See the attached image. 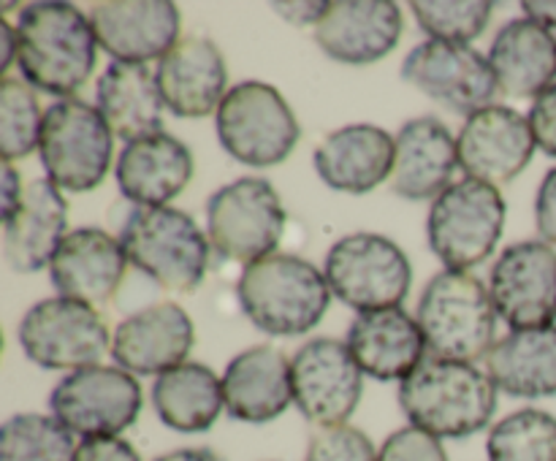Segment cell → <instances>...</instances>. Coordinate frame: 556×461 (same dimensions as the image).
I'll return each mask as SVG.
<instances>
[{
  "instance_id": "8992f818",
  "label": "cell",
  "mask_w": 556,
  "mask_h": 461,
  "mask_svg": "<svg viewBox=\"0 0 556 461\" xmlns=\"http://www.w3.org/2000/svg\"><path fill=\"white\" fill-rule=\"evenodd\" d=\"M114 155V130L81 98H63L43 112L38 157L47 179L65 193H90L106 179Z\"/></svg>"
},
{
  "instance_id": "d4e9b609",
  "label": "cell",
  "mask_w": 556,
  "mask_h": 461,
  "mask_svg": "<svg viewBox=\"0 0 556 461\" xmlns=\"http://www.w3.org/2000/svg\"><path fill=\"white\" fill-rule=\"evenodd\" d=\"M68 233V201L63 190L49 179H36L25 188L14 215L3 222L5 264L20 274H33L49 266Z\"/></svg>"
},
{
  "instance_id": "836d02e7",
  "label": "cell",
  "mask_w": 556,
  "mask_h": 461,
  "mask_svg": "<svg viewBox=\"0 0 556 461\" xmlns=\"http://www.w3.org/2000/svg\"><path fill=\"white\" fill-rule=\"evenodd\" d=\"M43 128V112L38 95L25 79L5 76L0 81V155L5 163L27 157L38 150Z\"/></svg>"
},
{
  "instance_id": "44dd1931",
  "label": "cell",
  "mask_w": 556,
  "mask_h": 461,
  "mask_svg": "<svg viewBox=\"0 0 556 461\" xmlns=\"http://www.w3.org/2000/svg\"><path fill=\"white\" fill-rule=\"evenodd\" d=\"M313 163L326 188L353 195L372 193L394 174L396 139L378 125L353 123L326 136Z\"/></svg>"
},
{
  "instance_id": "6da1fadb",
  "label": "cell",
  "mask_w": 556,
  "mask_h": 461,
  "mask_svg": "<svg viewBox=\"0 0 556 461\" xmlns=\"http://www.w3.org/2000/svg\"><path fill=\"white\" fill-rule=\"evenodd\" d=\"M16 43L22 79L60 101L74 98L96 71L98 38L90 14L71 3L47 0L25 5L16 20Z\"/></svg>"
},
{
  "instance_id": "3957f363",
  "label": "cell",
  "mask_w": 556,
  "mask_h": 461,
  "mask_svg": "<svg viewBox=\"0 0 556 461\" xmlns=\"http://www.w3.org/2000/svg\"><path fill=\"white\" fill-rule=\"evenodd\" d=\"M237 296L250 323L269 336H302L324 320L331 287L324 271L299 255L275 253L244 266Z\"/></svg>"
},
{
  "instance_id": "4dcf8cb0",
  "label": "cell",
  "mask_w": 556,
  "mask_h": 461,
  "mask_svg": "<svg viewBox=\"0 0 556 461\" xmlns=\"http://www.w3.org/2000/svg\"><path fill=\"white\" fill-rule=\"evenodd\" d=\"M152 407L174 432H206L226 407L223 377L199 361L179 363L152 383Z\"/></svg>"
},
{
  "instance_id": "f546056e",
  "label": "cell",
  "mask_w": 556,
  "mask_h": 461,
  "mask_svg": "<svg viewBox=\"0 0 556 461\" xmlns=\"http://www.w3.org/2000/svg\"><path fill=\"white\" fill-rule=\"evenodd\" d=\"M486 374L508 396H556V325L510 331L494 342L486 356Z\"/></svg>"
},
{
  "instance_id": "74e56055",
  "label": "cell",
  "mask_w": 556,
  "mask_h": 461,
  "mask_svg": "<svg viewBox=\"0 0 556 461\" xmlns=\"http://www.w3.org/2000/svg\"><path fill=\"white\" fill-rule=\"evenodd\" d=\"M527 119H530V128L538 146L548 157H556V81L532 101Z\"/></svg>"
},
{
  "instance_id": "30bf717a",
  "label": "cell",
  "mask_w": 556,
  "mask_h": 461,
  "mask_svg": "<svg viewBox=\"0 0 556 461\" xmlns=\"http://www.w3.org/2000/svg\"><path fill=\"white\" fill-rule=\"evenodd\" d=\"M324 277L331 293L362 312L396 309L410 293L413 266L396 242L358 231L342 236L326 255Z\"/></svg>"
},
{
  "instance_id": "603a6c76",
  "label": "cell",
  "mask_w": 556,
  "mask_h": 461,
  "mask_svg": "<svg viewBox=\"0 0 556 461\" xmlns=\"http://www.w3.org/2000/svg\"><path fill=\"white\" fill-rule=\"evenodd\" d=\"M223 396L233 421H275L293 401L291 358L275 345L248 347L228 361L223 374Z\"/></svg>"
},
{
  "instance_id": "5bb4252c",
  "label": "cell",
  "mask_w": 556,
  "mask_h": 461,
  "mask_svg": "<svg viewBox=\"0 0 556 461\" xmlns=\"http://www.w3.org/2000/svg\"><path fill=\"white\" fill-rule=\"evenodd\" d=\"M293 405L313 426L331 428L348 423L356 412L364 388V372L348 342L315 336L291 358Z\"/></svg>"
},
{
  "instance_id": "e0dca14e",
  "label": "cell",
  "mask_w": 556,
  "mask_h": 461,
  "mask_svg": "<svg viewBox=\"0 0 556 461\" xmlns=\"http://www.w3.org/2000/svg\"><path fill=\"white\" fill-rule=\"evenodd\" d=\"M98 47L114 63H161L179 41V9L168 0H112L90 9Z\"/></svg>"
},
{
  "instance_id": "d6986e66",
  "label": "cell",
  "mask_w": 556,
  "mask_h": 461,
  "mask_svg": "<svg viewBox=\"0 0 556 461\" xmlns=\"http://www.w3.org/2000/svg\"><path fill=\"white\" fill-rule=\"evenodd\" d=\"M402 38V11L391 0H334L315 25L326 57L369 65L394 52Z\"/></svg>"
},
{
  "instance_id": "b9f144b4",
  "label": "cell",
  "mask_w": 556,
  "mask_h": 461,
  "mask_svg": "<svg viewBox=\"0 0 556 461\" xmlns=\"http://www.w3.org/2000/svg\"><path fill=\"white\" fill-rule=\"evenodd\" d=\"M521 11L527 14V20L546 27V30L556 27V3H552V0H543V3L541 0H525V3H521Z\"/></svg>"
},
{
  "instance_id": "9c48e42d",
  "label": "cell",
  "mask_w": 556,
  "mask_h": 461,
  "mask_svg": "<svg viewBox=\"0 0 556 461\" xmlns=\"http://www.w3.org/2000/svg\"><path fill=\"white\" fill-rule=\"evenodd\" d=\"M288 215L269 179L242 177L223 184L206 204V233L220 258L253 266L275 255Z\"/></svg>"
},
{
  "instance_id": "cb8c5ba5",
  "label": "cell",
  "mask_w": 556,
  "mask_h": 461,
  "mask_svg": "<svg viewBox=\"0 0 556 461\" xmlns=\"http://www.w3.org/2000/svg\"><path fill=\"white\" fill-rule=\"evenodd\" d=\"M396 139V163L391 190L407 201L438 199L451 188L459 168V146L445 123L434 117L407 119Z\"/></svg>"
},
{
  "instance_id": "2e32d148",
  "label": "cell",
  "mask_w": 556,
  "mask_h": 461,
  "mask_svg": "<svg viewBox=\"0 0 556 461\" xmlns=\"http://www.w3.org/2000/svg\"><path fill=\"white\" fill-rule=\"evenodd\" d=\"M456 146L467 179L500 188L530 166L538 141L525 114L497 103L467 117Z\"/></svg>"
},
{
  "instance_id": "484cf974",
  "label": "cell",
  "mask_w": 556,
  "mask_h": 461,
  "mask_svg": "<svg viewBox=\"0 0 556 461\" xmlns=\"http://www.w3.org/2000/svg\"><path fill=\"white\" fill-rule=\"evenodd\" d=\"M348 347L364 374L394 383L416 372L427 353V340L418 320L396 307L358 315L348 331Z\"/></svg>"
},
{
  "instance_id": "1f68e13d",
  "label": "cell",
  "mask_w": 556,
  "mask_h": 461,
  "mask_svg": "<svg viewBox=\"0 0 556 461\" xmlns=\"http://www.w3.org/2000/svg\"><path fill=\"white\" fill-rule=\"evenodd\" d=\"M486 453L489 461H556V418L535 407L510 412L489 432Z\"/></svg>"
},
{
  "instance_id": "8d00e7d4",
  "label": "cell",
  "mask_w": 556,
  "mask_h": 461,
  "mask_svg": "<svg viewBox=\"0 0 556 461\" xmlns=\"http://www.w3.org/2000/svg\"><path fill=\"white\" fill-rule=\"evenodd\" d=\"M378 461H448L443 443L418 426H405L391 434L378 450Z\"/></svg>"
},
{
  "instance_id": "7402d4cb",
  "label": "cell",
  "mask_w": 556,
  "mask_h": 461,
  "mask_svg": "<svg viewBox=\"0 0 556 461\" xmlns=\"http://www.w3.org/2000/svg\"><path fill=\"white\" fill-rule=\"evenodd\" d=\"M157 87L174 117L199 119L220 108L226 98V60L206 36H185L157 63Z\"/></svg>"
},
{
  "instance_id": "ac0fdd59",
  "label": "cell",
  "mask_w": 556,
  "mask_h": 461,
  "mask_svg": "<svg viewBox=\"0 0 556 461\" xmlns=\"http://www.w3.org/2000/svg\"><path fill=\"white\" fill-rule=\"evenodd\" d=\"M123 242L103 228H76L49 260V277L60 296L101 307L117 296L128 271Z\"/></svg>"
},
{
  "instance_id": "f1b7e54d",
  "label": "cell",
  "mask_w": 556,
  "mask_h": 461,
  "mask_svg": "<svg viewBox=\"0 0 556 461\" xmlns=\"http://www.w3.org/2000/svg\"><path fill=\"white\" fill-rule=\"evenodd\" d=\"M98 112L125 144L163 133V95L157 76L139 63H109L96 87Z\"/></svg>"
},
{
  "instance_id": "7c38bea8",
  "label": "cell",
  "mask_w": 556,
  "mask_h": 461,
  "mask_svg": "<svg viewBox=\"0 0 556 461\" xmlns=\"http://www.w3.org/2000/svg\"><path fill=\"white\" fill-rule=\"evenodd\" d=\"M20 345L41 369L96 367L109 350V329L96 307L54 296L33 304L20 323Z\"/></svg>"
},
{
  "instance_id": "d6a6232c",
  "label": "cell",
  "mask_w": 556,
  "mask_h": 461,
  "mask_svg": "<svg viewBox=\"0 0 556 461\" xmlns=\"http://www.w3.org/2000/svg\"><path fill=\"white\" fill-rule=\"evenodd\" d=\"M74 434L54 415L22 412L0 428V461H71Z\"/></svg>"
},
{
  "instance_id": "8fae6325",
  "label": "cell",
  "mask_w": 556,
  "mask_h": 461,
  "mask_svg": "<svg viewBox=\"0 0 556 461\" xmlns=\"http://www.w3.org/2000/svg\"><path fill=\"white\" fill-rule=\"evenodd\" d=\"M49 410L81 439L117 437L141 412V385L119 367H85L65 374L49 394Z\"/></svg>"
},
{
  "instance_id": "7bdbcfd3",
  "label": "cell",
  "mask_w": 556,
  "mask_h": 461,
  "mask_svg": "<svg viewBox=\"0 0 556 461\" xmlns=\"http://www.w3.org/2000/svg\"><path fill=\"white\" fill-rule=\"evenodd\" d=\"M0 43H3V54H0V76L5 79V71L11 68V63H16V52H20V43H16V27H11L5 20H0Z\"/></svg>"
},
{
  "instance_id": "ba28073f",
  "label": "cell",
  "mask_w": 556,
  "mask_h": 461,
  "mask_svg": "<svg viewBox=\"0 0 556 461\" xmlns=\"http://www.w3.org/2000/svg\"><path fill=\"white\" fill-rule=\"evenodd\" d=\"M500 188L478 179H462L434 199L427 217L429 247L451 271H467L483 264L497 247L505 228Z\"/></svg>"
},
{
  "instance_id": "7a4b0ae2",
  "label": "cell",
  "mask_w": 556,
  "mask_h": 461,
  "mask_svg": "<svg viewBox=\"0 0 556 461\" xmlns=\"http://www.w3.org/2000/svg\"><path fill=\"white\" fill-rule=\"evenodd\" d=\"M400 405L413 426L438 439H465L494 418L497 385L476 363L429 356L400 383Z\"/></svg>"
},
{
  "instance_id": "83f0119b",
  "label": "cell",
  "mask_w": 556,
  "mask_h": 461,
  "mask_svg": "<svg viewBox=\"0 0 556 461\" xmlns=\"http://www.w3.org/2000/svg\"><path fill=\"white\" fill-rule=\"evenodd\" d=\"M500 90L510 98H538L556 81V38L532 20H510L489 47Z\"/></svg>"
},
{
  "instance_id": "ab89813d",
  "label": "cell",
  "mask_w": 556,
  "mask_h": 461,
  "mask_svg": "<svg viewBox=\"0 0 556 461\" xmlns=\"http://www.w3.org/2000/svg\"><path fill=\"white\" fill-rule=\"evenodd\" d=\"M535 226L546 244H556V166L543 177L535 195Z\"/></svg>"
},
{
  "instance_id": "5b68a950",
  "label": "cell",
  "mask_w": 556,
  "mask_h": 461,
  "mask_svg": "<svg viewBox=\"0 0 556 461\" xmlns=\"http://www.w3.org/2000/svg\"><path fill=\"white\" fill-rule=\"evenodd\" d=\"M125 255L163 291L190 293L204 282L210 266V236L199 222L174 206L136 209L119 233Z\"/></svg>"
},
{
  "instance_id": "4316f807",
  "label": "cell",
  "mask_w": 556,
  "mask_h": 461,
  "mask_svg": "<svg viewBox=\"0 0 556 461\" xmlns=\"http://www.w3.org/2000/svg\"><path fill=\"white\" fill-rule=\"evenodd\" d=\"M114 174L119 193L139 209L168 206L193 177V155L174 136H144L123 146Z\"/></svg>"
},
{
  "instance_id": "4fadbf2b",
  "label": "cell",
  "mask_w": 556,
  "mask_h": 461,
  "mask_svg": "<svg viewBox=\"0 0 556 461\" xmlns=\"http://www.w3.org/2000/svg\"><path fill=\"white\" fill-rule=\"evenodd\" d=\"M402 79L448 112L465 117L497 106L494 101L503 95L489 57L470 43H418L402 63Z\"/></svg>"
},
{
  "instance_id": "277c9868",
  "label": "cell",
  "mask_w": 556,
  "mask_h": 461,
  "mask_svg": "<svg viewBox=\"0 0 556 461\" xmlns=\"http://www.w3.org/2000/svg\"><path fill=\"white\" fill-rule=\"evenodd\" d=\"M497 318L489 287L467 271L451 269L427 282L416 312L429 356L465 363L489 356Z\"/></svg>"
},
{
  "instance_id": "e575fe53",
  "label": "cell",
  "mask_w": 556,
  "mask_h": 461,
  "mask_svg": "<svg viewBox=\"0 0 556 461\" xmlns=\"http://www.w3.org/2000/svg\"><path fill=\"white\" fill-rule=\"evenodd\" d=\"M410 11L418 27L429 36V41L470 43L472 38L486 30L494 3H486V0H467V3H462V0H454V3L413 0Z\"/></svg>"
},
{
  "instance_id": "ee69618b",
  "label": "cell",
  "mask_w": 556,
  "mask_h": 461,
  "mask_svg": "<svg viewBox=\"0 0 556 461\" xmlns=\"http://www.w3.org/2000/svg\"><path fill=\"white\" fill-rule=\"evenodd\" d=\"M155 461H223L212 448H179L157 456Z\"/></svg>"
},
{
  "instance_id": "ffe728a7",
  "label": "cell",
  "mask_w": 556,
  "mask_h": 461,
  "mask_svg": "<svg viewBox=\"0 0 556 461\" xmlns=\"http://www.w3.org/2000/svg\"><path fill=\"white\" fill-rule=\"evenodd\" d=\"M195 329L179 304L157 302L139 309L117 325L112 356L130 374H157L185 363L193 350Z\"/></svg>"
},
{
  "instance_id": "9a60e30c",
  "label": "cell",
  "mask_w": 556,
  "mask_h": 461,
  "mask_svg": "<svg viewBox=\"0 0 556 461\" xmlns=\"http://www.w3.org/2000/svg\"><path fill=\"white\" fill-rule=\"evenodd\" d=\"M489 296L510 331L554 325L556 249L546 242L505 247L489 274Z\"/></svg>"
},
{
  "instance_id": "52a82bcc",
  "label": "cell",
  "mask_w": 556,
  "mask_h": 461,
  "mask_svg": "<svg viewBox=\"0 0 556 461\" xmlns=\"http://www.w3.org/2000/svg\"><path fill=\"white\" fill-rule=\"evenodd\" d=\"M223 150L242 166H280L299 144L296 114L277 87L266 81H242L223 98L215 117Z\"/></svg>"
},
{
  "instance_id": "d590c367",
  "label": "cell",
  "mask_w": 556,
  "mask_h": 461,
  "mask_svg": "<svg viewBox=\"0 0 556 461\" xmlns=\"http://www.w3.org/2000/svg\"><path fill=\"white\" fill-rule=\"evenodd\" d=\"M304 461H378V450L362 428L342 423L313 434Z\"/></svg>"
},
{
  "instance_id": "f35d334b",
  "label": "cell",
  "mask_w": 556,
  "mask_h": 461,
  "mask_svg": "<svg viewBox=\"0 0 556 461\" xmlns=\"http://www.w3.org/2000/svg\"><path fill=\"white\" fill-rule=\"evenodd\" d=\"M71 461H141L130 443L119 437H92L81 439Z\"/></svg>"
},
{
  "instance_id": "60d3db41",
  "label": "cell",
  "mask_w": 556,
  "mask_h": 461,
  "mask_svg": "<svg viewBox=\"0 0 556 461\" xmlns=\"http://www.w3.org/2000/svg\"><path fill=\"white\" fill-rule=\"evenodd\" d=\"M0 188H3V212H0V215H3V222H5L16 212L22 195H25L20 171H16V168L5 161H3V182H0Z\"/></svg>"
}]
</instances>
